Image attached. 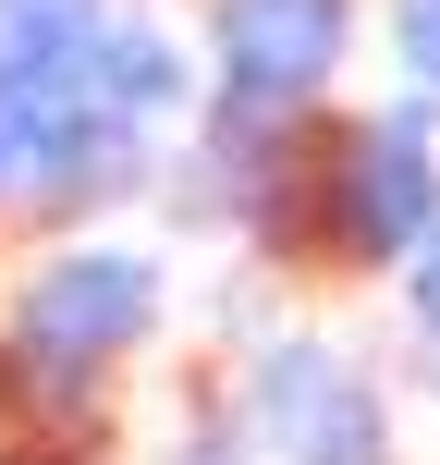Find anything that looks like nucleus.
Returning <instances> with one entry per match:
<instances>
[{
  "mask_svg": "<svg viewBox=\"0 0 440 465\" xmlns=\"http://www.w3.org/2000/svg\"><path fill=\"white\" fill-rule=\"evenodd\" d=\"M171 319V282L147 245H62L13 282V319H0V368L24 380L37 404L98 392L111 368H135Z\"/></svg>",
  "mask_w": 440,
  "mask_h": 465,
  "instance_id": "1",
  "label": "nucleus"
},
{
  "mask_svg": "<svg viewBox=\"0 0 440 465\" xmlns=\"http://www.w3.org/2000/svg\"><path fill=\"white\" fill-rule=\"evenodd\" d=\"M440 98H379L367 123L330 135V160L306 172L318 184V245L355 257V270H404V257L440 232Z\"/></svg>",
  "mask_w": 440,
  "mask_h": 465,
  "instance_id": "2",
  "label": "nucleus"
},
{
  "mask_svg": "<svg viewBox=\"0 0 440 465\" xmlns=\"http://www.w3.org/2000/svg\"><path fill=\"white\" fill-rule=\"evenodd\" d=\"M232 417L269 465H392V392H379L367 355L318 343V331H281L245 355L232 380Z\"/></svg>",
  "mask_w": 440,
  "mask_h": 465,
  "instance_id": "3",
  "label": "nucleus"
},
{
  "mask_svg": "<svg viewBox=\"0 0 440 465\" xmlns=\"http://www.w3.org/2000/svg\"><path fill=\"white\" fill-rule=\"evenodd\" d=\"M355 62V0H220L209 13V98L306 123Z\"/></svg>",
  "mask_w": 440,
  "mask_h": 465,
  "instance_id": "4",
  "label": "nucleus"
},
{
  "mask_svg": "<svg viewBox=\"0 0 440 465\" xmlns=\"http://www.w3.org/2000/svg\"><path fill=\"white\" fill-rule=\"evenodd\" d=\"M147 184V123L122 111H0V221H49V209H111Z\"/></svg>",
  "mask_w": 440,
  "mask_h": 465,
  "instance_id": "5",
  "label": "nucleus"
},
{
  "mask_svg": "<svg viewBox=\"0 0 440 465\" xmlns=\"http://www.w3.org/2000/svg\"><path fill=\"white\" fill-rule=\"evenodd\" d=\"M98 0H0V111H86L98 98Z\"/></svg>",
  "mask_w": 440,
  "mask_h": 465,
  "instance_id": "6",
  "label": "nucleus"
},
{
  "mask_svg": "<svg viewBox=\"0 0 440 465\" xmlns=\"http://www.w3.org/2000/svg\"><path fill=\"white\" fill-rule=\"evenodd\" d=\"M98 111H122V123H184L196 111V62H184V37L171 25H147V13H111V37H98Z\"/></svg>",
  "mask_w": 440,
  "mask_h": 465,
  "instance_id": "7",
  "label": "nucleus"
},
{
  "mask_svg": "<svg viewBox=\"0 0 440 465\" xmlns=\"http://www.w3.org/2000/svg\"><path fill=\"white\" fill-rule=\"evenodd\" d=\"M392 74L416 98H440V0H392Z\"/></svg>",
  "mask_w": 440,
  "mask_h": 465,
  "instance_id": "8",
  "label": "nucleus"
},
{
  "mask_svg": "<svg viewBox=\"0 0 440 465\" xmlns=\"http://www.w3.org/2000/svg\"><path fill=\"white\" fill-rule=\"evenodd\" d=\"M160 465H269V453L245 441V417H209V429H184V441H171Z\"/></svg>",
  "mask_w": 440,
  "mask_h": 465,
  "instance_id": "9",
  "label": "nucleus"
},
{
  "mask_svg": "<svg viewBox=\"0 0 440 465\" xmlns=\"http://www.w3.org/2000/svg\"><path fill=\"white\" fill-rule=\"evenodd\" d=\"M404 306H416V331L440 343V232H428L416 257H404Z\"/></svg>",
  "mask_w": 440,
  "mask_h": 465,
  "instance_id": "10",
  "label": "nucleus"
},
{
  "mask_svg": "<svg viewBox=\"0 0 440 465\" xmlns=\"http://www.w3.org/2000/svg\"><path fill=\"white\" fill-rule=\"evenodd\" d=\"M428 392H440V368H428Z\"/></svg>",
  "mask_w": 440,
  "mask_h": 465,
  "instance_id": "11",
  "label": "nucleus"
}]
</instances>
